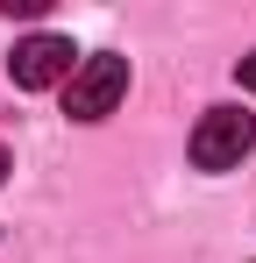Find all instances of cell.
<instances>
[{
	"mask_svg": "<svg viewBox=\"0 0 256 263\" xmlns=\"http://www.w3.org/2000/svg\"><path fill=\"white\" fill-rule=\"evenodd\" d=\"M128 92V57L100 50V57H79V71L64 79V114L71 121H107Z\"/></svg>",
	"mask_w": 256,
	"mask_h": 263,
	"instance_id": "1",
	"label": "cell"
},
{
	"mask_svg": "<svg viewBox=\"0 0 256 263\" xmlns=\"http://www.w3.org/2000/svg\"><path fill=\"white\" fill-rule=\"evenodd\" d=\"M249 149H256V114H242V107H207L199 114V128H192V164L199 171H235Z\"/></svg>",
	"mask_w": 256,
	"mask_h": 263,
	"instance_id": "2",
	"label": "cell"
},
{
	"mask_svg": "<svg viewBox=\"0 0 256 263\" xmlns=\"http://www.w3.org/2000/svg\"><path fill=\"white\" fill-rule=\"evenodd\" d=\"M7 71H14V86H22V92H43V86H64V79L79 71V57H71V43H64V36L36 29V36H22V43H14Z\"/></svg>",
	"mask_w": 256,
	"mask_h": 263,
	"instance_id": "3",
	"label": "cell"
},
{
	"mask_svg": "<svg viewBox=\"0 0 256 263\" xmlns=\"http://www.w3.org/2000/svg\"><path fill=\"white\" fill-rule=\"evenodd\" d=\"M235 79H242V86L256 92V50H249V57H242V64H235Z\"/></svg>",
	"mask_w": 256,
	"mask_h": 263,
	"instance_id": "4",
	"label": "cell"
},
{
	"mask_svg": "<svg viewBox=\"0 0 256 263\" xmlns=\"http://www.w3.org/2000/svg\"><path fill=\"white\" fill-rule=\"evenodd\" d=\"M0 178H7V149H0Z\"/></svg>",
	"mask_w": 256,
	"mask_h": 263,
	"instance_id": "5",
	"label": "cell"
}]
</instances>
